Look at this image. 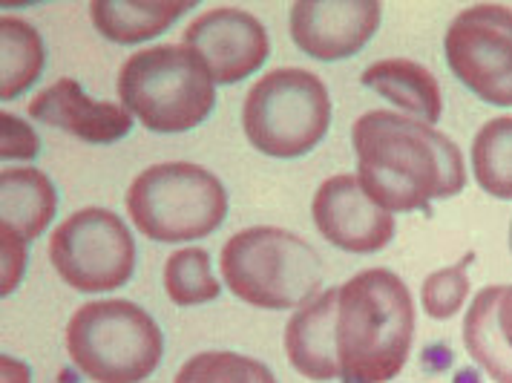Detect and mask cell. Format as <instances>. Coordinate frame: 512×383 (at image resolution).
Masks as SVG:
<instances>
[{
    "mask_svg": "<svg viewBox=\"0 0 512 383\" xmlns=\"http://www.w3.org/2000/svg\"><path fill=\"white\" fill-rule=\"evenodd\" d=\"M357 179L363 191L389 214L423 211L429 202L464 191L461 147L426 121L369 110L351 127Z\"/></svg>",
    "mask_w": 512,
    "mask_h": 383,
    "instance_id": "6da1fadb",
    "label": "cell"
},
{
    "mask_svg": "<svg viewBox=\"0 0 512 383\" xmlns=\"http://www.w3.org/2000/svg\"><path fill=\"white\" fill-rule=\"evenodd\" d=\"M415 337V303L389 268H366L340 286L337 358L343 383H389L403 372Z\"/></svg>",
    "mask_w": 512,
    "mask_h": 383,
    "instance_id": "7a4b0ae2",
    "label": "cell"
},
{
    "mask_svg": "<svg viewBox=\"0 0 512 383\" xmlns=\"http://www.w3.org/2000/svg\"><path fill=\"white\" fill-rule=\"evenodd\" d=\"M118 104L153 133H187L216 107V81L185 41L159 44L133 52L121 64Z\"/></svg>",
    "mask_w": 512,
    "mask_h": 383,
    "instance_id": "3957f363",
    "label": "cell"
},
{
    "mask_svg": "<svg viewBox=\"0 0 512 383\" xmlns=\"http://www.w3.org/2000/svg\"><path fill=\"white\" fill-rule=\"evenodd\" d=\"M219 268L236 300L268 312L300 309L323 286L320 254L303 237L277 225L233 234L219 254Z\"/></svg>",
    "mask_w": 512,
    "mask_h": 383,
    "instance_id": "277c9868",
    "label": "cell"
},
{
    "mask_svg": "<svg viewBox=\"0 0 512 383\" xmlns=\"http://www.w3.org/2000/svg\"><path fill=\"white\" fill-rule=\"evenodd\" d=\"M127 216L147 240L193 242L210 237L228 216L225 185L193 162H162L141 170L127 188Z\"/></svg>",
    "mask_w": 512,
    "mask_h": 383,
    "instance_id": "5b68a950",
    "label": "cell"
},
{
    "mask_svg": "<svg viewBox=\"0 0 512 383\" xmlns=\"http://www.w3.org/2000/svg\"><path fill=\"white\" fill-rule=\"evenodd\" d=\"M72 363L95 383L147 381L164 355L159 323L130 300H95L67 323Z\"/></svg>",
    "mask_w": 512,
    "mask_h": 383,
    "instance_id": "8992f818",
    "label": "cell"
},
{
    "mask_svg": "<svg viewBox=\"0 0 512 383\" xmlns=\"http://www.w3.org/2000/svg\"><path fill=\"white\" fill-rule=\"evenodd\" d=\"M331 127V96L323 78L300 67L265 72L242 104V130L271 159H300Z\"/></svg>",
    "mask_w": 512,
    "mask_h": 383,
    "instance_id": "52a82bcc",
    "label": "cell"
},
{
    "mask_svg": "<svg viewBox=\"0 0 512 383\" xmlns=\"http://www.w3.org/2000/svg\"><path fill=\"white\" fill-rule=\"evenodd\" d=\"M49 263L81 294L116 291L133 277L136 242L113 211L81 208L52 231Z\"/></svg>",
    "mask_w": 512,
    "mask_h": 383,
    "instance_id": "ba28073f",
    "label": "cell"
},
{
    "mask_svg": "<svg viewBox=\"0 0 512 383\" xmlns=\"http://www.w3.org/2000/svg\"><path fill=\"white\" fill-rule=\"evenodd\" d=\"M446 64L469 93L492 107H512V12L478 3L458 12L443 38Z\"/></svg>",
    "mask_w": 512,
    "mask_h": 383,
    "instance_id": "9c48e42d",
    "label": "cell"
},
{
    "mask_svg": "<svg viewBox=\"0 0 512 383\" xmlns=\"http://www.w3.org/2000/svg\"><path fill=\"white\" fill-rule=\"evenodd\" d=\"M311 216L320 234L349 254H374L395 240V216L363 191L354 173L326 179L314 193Z\"/></svg>",
    "mask_w": 512,
    "mask_h": 383,
    "instance_id": "30bf717a",
    "label": "cell"
},
{
    "mask_svg": "<svg viewBox=\"0 0 512 383\" xmlns=\"http://www.w3.org/2000/svg\"><path fill=\"white\" fill-rule=\"evenodd\" d=\"M182 38L187 47L202 55L216 84L245 81L265 64L271 52V41L262 21L233 6H219L193 18Z\"/></svg>",
    "mask_w": 512,
    "mask_h": 383,
    "instance_id": "8fae6325",
    "label": "cell"
},
{
    "mask_svg": "<svg viewBox=\"0 0 512 383\" xmlns=\"http://www.w3.org/2000/svg\"><path fill=\"white\" fill-rule=\"evenodd\" d=\"M380 18L374 0H300L291 6V38L314 61H343L372 41Z\"/></svg>",
    "mask_w": 512,
    "mask_h": 383,
    "instance_id": "7c38bea8",
    "label": "cell"
},
{
    "mask_svg": "<svg viewBox=\"0 0 512 383\" xmlns=\"http://www.w3.org/2000/svg\"><path fill=\"white\" fill-rule=\"evenodd\" d=\"M29 116L87 144H113L130 136L133 116L116 101H93L75 78H58L29 104Z\"/></svg>",
    "mask_w": 512,
    "mask_h": 383,
    "instance_id": "4fadbf2b",
    "label": "cell"
},
{
    "mask_svg": "<svg viewBox=\"0 0 512 383\" xmlns=\"http://www.w3.org/2000/svg\"><path fill=\"white\" fill-rule=\"evenodd\" d=\"M337 297L340 286L320 291L314 300L291 314L285 326V358L308 381L340 378L337 358Z\"/></svg>",
    "mask_w": 512,
    "mask_h": 383,
    "instance_id": "5bb4252c",
    "label": "cell"
},
{
    "mask_svg": "<svg viewBox=\"0 0 512 383\" xmlns=\"http://www.w3.org/2000/svg\"><path fill=\"white\" fill-rule=\"evenodd\" d=\"M464 346L495 383H512V286H487L464 314Z\"/></svg>",
    "mask_w": 512,
    "mask_h": 383,
    "instance_id": "9a60e30c",
    "label": "cell"
},
{
    "mask_svg": "<svg viewBox=\"0 0 512 383\" xmlns=\"http://www.w3.org/2000/svg\"><path fill=\"white\" fill-rule=\"evenodd\" d=\"M58 211V191L38 168H6L0 173V228L35 240Z\"/></svg>",
    "mask_w": 512,
    "mask_h": 383,
    "instance_id": "2e32d148",
    "label": "cell"
},
{
    "mask_svg": "<svg viewBox=\"0 0 512 383\" xmlns=\"http://www.w3.org/2000/svg\"><path fill=\"white\" fill-rule=\"evenodd\" d=\"M372 93L392 101L395 107L435 124L443 113L441 84L432 72L409 58H383L372 64L360 78Z\"/></svg>",
    "mask_w": 512,
    "mask_h": 383,
    "instance_id": "e0dca14e",
    "label": "cell"
},
{
    "mask_svg": "<svg viewBox=\"0 0 512 383\" xmlns=\"http://www.w3.org/2000/svg\"><path fill=\"white\" fill-rule=\"evenodd\" d=\"M190 9V0H95L90 18L101 38L113 44H139L159 38Z\"/></svg>",
    "mask_w": 512,
    "mask_h": 383,
    "instance_id": "ac0fdd59",
    "label": "cell"
},
{
    "mask_svg": "<svg viewBox=\"0 0 512 383\" xmlns=\"http://www.w3.org/2000/svg\"><path fill=\"white\" fill-rule=\"evenodd\" d=\"M0 47H3V72H0V98L12 101L26 93L44 72V41L38 29L18 15L0 18Z\"/></svg>",
    "mask_w": 512,
    "mask_h": 383,
    "instance_id": "d6986e66",
    "label": "cell"
},
{
    "mask_svg": "<svg viewBox=\"0 0 512 383\" xmlns=\"http://www.w3.org/2000/svg\"><path fill=\"white\" fill-rule=\"evenodd\" d=\"M472 176L492 199H512V116L487 121L472 142Z\"/></svg>",
    "mask_w": 512,
    "mask_h": 383,
    "instance_id": "ffe728a7",
    "label": "cell"
},
{
    "mask_svg": "<svg viewBox=\"0 0 512 383\" xmlns=\"http://www.w3.org/2000/svg\"><path fill=\"white\" fill-rule=\"evenodd\" d=\"M164 291L176 306H202L222 294L210 254L199 245L179 248L164 263Z\"/></svg>",
    "mask_w": 512,
    "mask_h": 383,
    "instance_id": "44dd1931",
    "label": "cell"
},
{
    "mask_svg": "<svg viewBox=\"0 0 512 383\" xmlns=\"http://www.w3.org/2000/svg\"><path fill=\"white\" fill-rule=\"evenodd\" d=\"M173 383H277L262 360L236 352H202L185 360Z\"/></svg>",
    "mask_w": 512,
    "mask_h": 383,
    "instance_id": "7402d4cb",
    "label": "cell"
},
{
    "mask_svg": "<svg viewBox=\"0 0 512 383\" xmlns=\"http://www.w3.org/2000/svg\"><path fill=\"white\" fill-rule=\"evenodd\" d=\"M469 263H472V254H466L461 263L432 271L423 280L420 303L432 320H449L464 309L466 297H469V271H466Z\"/></svg>",
    "mask_w": 512,
    "mask_h": 383,
    "instance_id": "603a6c76",
    "label": "cell"
},
{
    "mask_svg": "<svg viewBox=\"0 0 512 383\" xmlns=\"http://www.w3.org/2000/svg\"><path fill=\"white\" fill-rule=\"evenodd\" d=\"M41 139L24 119L0 113V153L3 159H35Z\"/></svg>",
    "mask_w": 512,
    "mask_h": 383,
    "instance_id": "cb8c5ba5",
    "label": "cell"
},
{
    "mask_svg": "<svg viewBox=\"0 0 512 383\" xmlns=\"http://www.w3.org/2000/svg\"><path fill=\"white\" fill-rule=\"evenodd\" d=\"M0 234H3V283H0V288H3V294H12L24 277L26 240L9 228H0Z\"/></svg>",
    "mask_w": 512,
    "mask_h": 383,
    "instance_id": "d4e9b609",
    "label": "cell"
},
{
    "mask_svg": "<svg viewBox=\"0 0 512 383\" xmlns=\"http://www.w3.org/2000/svg\"><path fill=\"white\" fill-rule=\"evenodd\" d=\"M0 369H3V383H29V366L15 358H0Z\"/></svg>",
    "mask_w": 512,
    "mask_h": 383,
    "instance_id": "484cf974",
    "label": "cell"
},
{
    "mask_svg": "<svg viewBox=\"0 0 512 383\" xmlns=\"http://www.w3.org/2000/svg\"><path fill=\"white\" fill-rule=\"evenodd\" d=\"M510 248H512V222H510Z\"/></svg>",
    "mask_w": 512,
    "mask_h": 383,
    "instance_id": "4316f807",
    "label": "cell"
}]
</instances>
